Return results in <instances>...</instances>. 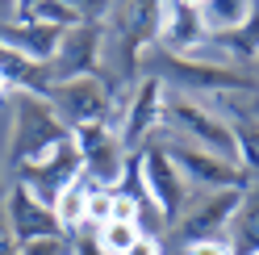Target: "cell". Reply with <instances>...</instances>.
Segmentation results:
<instances>
[{
    "label": "cell",
    "mask_w": 259,
    "mask_h": 255,
    "mask_svg": "<svg viewBox=\"0 0 259 255\" xmlns=\"http://www.w3.org/2000/svg\"><path fill=\"white\" fill-rule=\"evenodd\" d=\"M163 125L180 142H188V147H201V151L234 163V134H230V125H226V117L213 113L201 97H188V92H171L167 97L163 92Z\"/></svg>",
    "instance_id": "1"
},
{
    "label": "cell",
    "mask_w": 259,
    "mask_h": 255,
    "mask_svg": "<svg viewBox=\"0 0 259 255\" xmlns=\"http://www.w3.org/2000/svg\"><path fill=\"white\" fill-rule=\"evenodd\" d=\"M71 130L59 121L46 97H17L13 101V163H34L59 142H67Z\"/></svg>",
    "instance_id": "2"
},
{
    "label": "cell",
    "mask_w": 259,
    "mask_h": 255,
    "mask_svg": "<svg viewBox=\"0 0 259 255\" xmlns=\"http://www.w3.org/2000/svg\"><path fill=\"white\" fill-rule=\"evenodd\" d=\"M51 109L59 113V121L67 130H84V125H105L113 92L105 88L101 75H79V79H59L46 92Z\"/></svg>",
    "instance_id": "3"
},
{
    "label": "cell",
    "mask_w": 259,
    "mask_h": 255,
    "mask_svg": "<svg viewBox=\"0 0 259 255\" xmlns=\"http://www.w3.org/2000/svg\"><path fill=\"white\" fill-rule=\"evenodd\" d=\"M71 142L79 151V176L92 188H117L125 176L130 151L121 147V138L105 130V125H84V130H71Z\"/></svg>",
    "instance_id": "4"
},
{
    "label": "cell",
    "mask_w": 259,
    "mask_h": 255,
    "mask_svg": "<svg viewBox=\"0 0 259 255\" xmlns=\"http://www.w3.org/2000/svg\"><path fill=\"white\" fill-rule=\"evenodd\" d=\"M238 201H242V188H218V193H205L201 201H188L184 214L171 222L176 238H180L184 247L209 243V238H226L230 226H234Z\"/></svg>",
    "instance_id": "5"
},
{
    "label": "cell",
    "mask_w": 259,
    "mask_h": 255,
    "mask_svg": "<svg viewBox=\"0 0 259 255\" xmlns=\"http://www.w3.org/2000/svg\"><path fill=\"white\" fill-rule=\"evenodd\" d=\"M138 167H142V180H147L151 201L159 205L163 222L171 226V222L184 214V205L192 201V197H188V180L180 176V167L171 163V155H167L163 147H147V151H138Z\"/></svg>",
    "instance_id": "6"
},
{
    "label": "cell",
    "mask_w": 259,
    "mask_h": 255,
    "mask_svg": "<svg viewBox=\"0 0 259 255\" xmlns=\"http://www.w3.org/2000/svg\"><path fill=\"white\" fill-rule=\"evenodd\" d=\"M17 172H21L17 184H25L42 205H55V197L63 193V188L79 180V151L67 138V142H59L55 151H46L42 159H34V163H21Z\"/></svg>",
    "instance_id": "7"
},
{
    "label": "cell",
    "mask_w": 259,
    "mask_h": 255,
    "mask_svg": "<svg viewBox=\"0 0 259 255\" xmlns=\"http://www.w3.org/2000/svg\"><path fill=\"white\" fill-rule=\"evenodd\" d=\"M171 155V163L180 167V176L188 184H197L205 188V193H218V188H247L251 176L242 172L238 163H230V159H218V155H209L201 147H188V142H176V147H163Z\"/></svg>",
    "instance_id": "8"
},
{
    "label": "cell",
    "mask_w": 259,
    "mask_h": 255,
    "mask_svg": "<svg viewBox=\"0 0 259 255\" xmlns=\"http://www.w3.org/2000/svg\"><path fill=\"white\" fill-rule=\"evenodd\" d=\"M155 38L171 59H192L205 46V29L197 17V0H176L155 9Z\"/></svg>",
    "instance_id": "9"
},
{
    "label": "cell",
    "mask_w": 259,
    "mask_h": 255,
    "mask_svg": "<svg viewBox=\"0 0 259 255\" xmlns=\"http://www.w3.org/2000/svg\"><path fill=\"white\" fill-rule=\"evenodd\" d=\"M159 125H163V79L159 75H147V79H138L134 92L125 97V117H121V147L125 151H134L138 142H147Z\"/></svg>",
    "instance_id": "10"
},
{
    "label": "cell",
    "mask_w": 259,
    "mask_h": 255,
    "mask_svg": "<svg viewBox=\"0 0 259 255\" xmlns=\"http://www.w3.org/2000/svg\"><path fill=\"white\" fill-rule=\"evenodd\" d=\"M101 51H105V42H101V29H96V25L79 21V25H71V29H63L59 51H55V59H51V79L59 84V79L92 75L96 63H101Z\"/></svg>",
    "instance_id": "11"
},
{
    "label": "cell",
    "mask_w": 259,
    "mask_h": 255,
    "mask_svg": "<svg viewBox=\"0 0 259 255\" xmlns=\"http://www.w3.org/2000/svg\"><path fill=\"white\" fill-rule=\"evenodd\" d=\"M0 209H5V222H9V230H13V238H17L21 247L25 243H38V238H59L51 205H42L25 184H13Z\"/></svg>",
    "instance_id": "12"
},
{
    "label": "cell",
    "mask_w": 259,
    "mask_h": 255,
    "mask_svg": "<svg viewBox=\"0 0 259 255\" xmlns=\"http://www.w3.org/2000/svg\"><path fill=\"white\" fill-rule=\"evenodd\" d=\"M251 13H255V5H247V0H197V17H201L205 38L238 34L251 21Z\"/></svg>",
    "instance_id": "13"
},
{
    "label": "cell",
    "mask_w": 259,
    "mask_h": 255,
    "mask_svg": "<svg viewBox=\"0 0 259 255\" xmlns=\"http://www.w3.org/2000/svg\"><path fill=\"white\" fill-rule=\"evenodd\" d=\"M226 238H230V251L234 255H255L259 251V180H251L247 188H242L234 226H230Z\"/></svg>",
    "instance_id": "14"
},
{
    "label": "cell",
    "mask_w": 259,
    "mask_h": 255,
    "mask_svg": "<svg viewBox=\"0 0 259 255\" xmlns=\"http://www.w3.org/2000/svg\"><path fill=\"white\" fill-rule=\"evenodd\" d=\"M226 125L234 134V163L251 180H259V117L251 109H242V117H226Z\"/></svg>",
    "instance_id": "15"
},
{
    "label": "cell",
    "mask_w": 259,
    "mask_h": 255,
    "mask_svg": "<svg viewBox=\"0 0 259 255\" xmlns=\"http://www.w3.org/2000/svg\"><path fill=\"white\" fill-rule=\"evenodd\" d=\"M84 205H88V184H84V176H79L75 184L63 188V193L55 197V205H51L59 234L63 230H84Z\"/></svg>",
    "instance_id": "16"
},
{
    "label": "cell",
    "mask_w": 259,
    "mask_h": 255,
    "mask_svg": "<svg viewBox=\"0 0 259 255\" xmlns=\"http://www.w3.org/2000/svg\"><path fill=\"white\" fill-rule=\"evenodd\" d=\"M138 234H142V230L134 226V222H109V226L96 230V243H101L105 255H125L130 247L138 243Z\"/></svg>",
    "instance_id": "17"
},
{
    "label": "cell",
    "mask_w": 259,
    "mask_h": 255,
    "mask_svg": "<svg viewBox=\"0 0 259 255\" xmlns=\"http://www.w3.org/2000/svg\"><path fill=\"white\" fill-rule=\"evenodd\" d=\"M113 222V188H92L88 184V205H84V226L101 230Z\"/></svg>",
    "instance_id": "18"
},
{
    "label": "cell",
    "mask_w": 259,
    "mask_h": 255,
    "mask_svg": "<svg viewBox=\"0 0 259 255\" xmlns=\"http://www.w3.org/2000/svg\"><path fill=\"white\" fill-rule=\"evenodd\" d=\"M17 255H67V243L63 238H38V243H25Z\"/></svg>",
    "instance_id": "19"
},
{
    "label": "cell",
    "mask_w": 259,
    "mask_h": 255,
    "mask_svg": "<svg viewBox=\"0 0 259 255\" xmlns=\"http://www.w3.org/2000/svg\"><path fill=\"white\" fill-rule=\"evenodd\" d=\"M184 255H234V251H230V238H209V243L184 247Z\"/></svg>",
    "instance_id": "20"
},
{
    "label": "cell",
    "mask_w": 259,
    "mask_h": 255,
    "mask_svg": "<svg viewBox=\"0 0 259 255\" xmlns=\"http://www.w3.org/2000/svg\"><path fill=\"white\" fill-rule=\"evenodd\" d=\"M125 255H163V243H159V238H151V234H138V243L130 247Z\"/></svg>",
    "instance_id": "21"
},
{
    "label": "cell",
    "mask_w": 259,
    "mask_h": 255,
    "mask_svg": "<svg viewBox=\"0 0 259 255\" xmlns=\"http://www.w3.org/2000/svg\"><path fill=\"white\" fill-rule=\"evenodd\" d=\"M17 251H21V243L13 238L9 222H5V209H0V255H17Z\"/></svg>",
    "instance_id": "22"
},
{
    "label": "cell",
    "mask_w": 259,
    "mask_h": 255,
    "mask_svg": "<svg viewBox=\"0 0 259 255\" xmlns=\"http://www.w3.org/2000/svg\"><path fill=\"white\" fill-rule=\"evenodd\" d=\"M251 113H255V117H259V97H251Z\"/></svg>",
    "instance_id": "23"
},
{
    "label": "cell",
    "mask_w": 259,
    "mask_h": 255,
    "mask_svg": "<svg viewBox=\"0 0 259 255\" xmlns=\"http://www.w3.org/2000/svg\"><path fill=\"white\" fill-rule=\"evenodd\" d=\"M5 92H9V84H5V75H0V97H5Z\"/></svg>",
    "instance_id": "24"
},
{
    "label": "cell",
    "mask_w": 259,
    "mask_h": 255,
    "mask_svg": "<svg viewBox=\"0 0 259 255\" xmlns=\"http://www.w3.org/2000/svg\"><path fill=\"white\" fill-rule=\"evenodd\" d=\"M255 255H259V251H255Z\"/></svg>",
    "instance_id": "25"
},
{
    "label": "cell",
    "mask_w": 259,
    "mask_h": 255,
    "mask_svg": "<svg viewBox=\"0 0 259 255\" xmlns=\"http://www.w3.org/2000/svg\"><path fill=\"white\" fill-rule=\"evenodd\" d=\"M255 59H259V55H255Z\"/></svg>",
    "instance_id": "26"
}]
</instances>
